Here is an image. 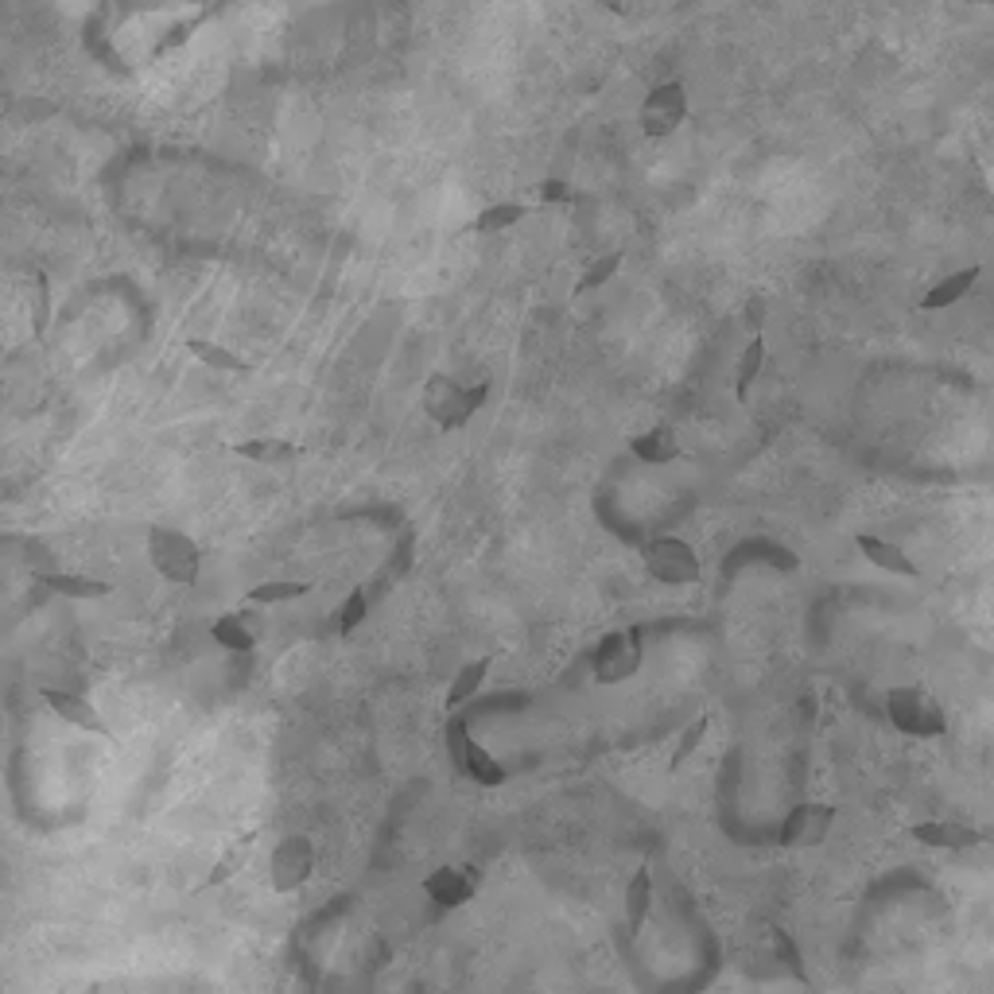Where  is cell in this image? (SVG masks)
<instances>
[{"label":"cell","instance_id":"obj_12","mask_svg":"<svg viewBox=\"0 0 994 994\" xmlns=\"http://www.w3.org/2000/svg\"><path fill=\"white\" fill-rule=\"evenodd\" d=\"M909 836L925 847H940V851H963V847H979L986 843L983 831L968 828V824H948V820H928V824H913Z\"/></svg>","mask_w":994,"mask_h":994},{"label":"cell","instance_id":"obj_5","mask_svg":"<svg viewBox=\"0 0 994 994\" xmlns=\"http://www.w3.org/2000/svg\"><path fill=\"white\" fill-rule=\"evenodd\" d=\"M311 874H315V843L307 836H284L276 847H272L269 881L276 894L304 890Z\"/></svg>","mask_w":994,"mask_h":994},{"label":"cell","instance_id":"obj_2","mask_svg":"<svg viewBox=\"0 0 994 994\" xmlns=\"http://www.w3.org/2000/svg\"><path fill=\"white\" fill-rule=\"evenodd\" d=\"M144 552H149V564L156 567V576L167 579L175 587H194L202 576V548L187 536L184 529H171V524H152L149 536H144Z\"/></svg>","mask_w":994,"mask_h":994},{"label":"cell","instance_id":"obj_20","mask_svg":"<svg viewBox=\"0 0 994 994\" xmlns=\"http://www.w3.org/2000/svg\"><path fill=\"white\" fill-rule=\"evenodd\" d=\"M187 350H191L194 358L202 362L206 369H218V374H253V366L241 358V354H234L229 346H222V342H210V339H187Z\"/></svg>","mask_w":994,"mask_h":994},{"label":"cell","instance_id":"obj_22","mask_svg":"<svg viewBox=\"0 0 994 994\" xmlns=\"http://www.w3.org/2000/svg\"><path fill=\"white\" fill-rule=\"evenodd\" d=\"M311 591L315 587L307 583V579H264V583H257L245 599L253 602V606H280V602H296Z\"/></svg>","mask_w":994,"mask_h":994},{"label":"cell","instance_id":"obj_27","mask_svg":"<svg viewBox=\"0 0 994 994\" xmlns=\"http://www.w3.org/2000/svg\"><path fill=\"white\" fill-rule=\"evenodd\" d=\"M47 319H51V284L47 276H35V339H44Z\"/></svg>","mask_w":994,"mask_h":994},{"label":"cell","instance_id":"obj_17","mask_svg":"<svg viewBox=\"0 0 994 994\" xmlns=\"http://www.w3.org/2000/svg\"><path fill=\"white\" fill-rule=\"evenodd\" d=\"M210 637H214L222 649H229V653H249V649L261 646V629L253 626L249 614H222V618L210 626Z\"/></svg>","mask_w":994,"mask_h":994},{"label":"cell","instance_id":"obj_3","mask_svg":"<svg viewBox=\"0 0 994 994\" xmlns=\"http://www.w3.org/2000/svg\"><path fill=\"white\" fill-rule=\"evenodd\" d=\"M447 758H451V766L459 769V773L471 777L474 785H486V789L506 785V769H501V761H497L489 750H482L459 715L447 723Z\"/></svg>","mask_w":994,"mask_h":994},{"label":"cell","instance_id":"obj_7","mask_svg":"<svg viewBox=\"0 0 994 994\" xmlns=\"http://www.w3.org/2000/svg\"><path fill=\"white\" fill-rule=\"evenodd\" d=\"M641 668V637L634 629L602 637V646L594 649V681L599 684H618L626 676Z\"/></svg>","mask_w":994,"mask_h":994},{"label":"cell","instance_id":"obj_11","mask_svg":"<svg viewBox=\"0 0 994 994\" xmlns=\"http://www.w3.org/2000/svg\"><path fill=\"white\" fill-rule=\"evenodd\" d=\"M35 587L47 594H59V599H74V602H97L114 591L105 579L70 576V571H35Z\"/></svg>","mask_w":994,"mask_h":994},{"label":"cell","instance_id":"obj_13","mask_svg":"<svg viewBox=\"0 0 994 994\" xmlns=\"http://www.w3.org/2000/svg\"><path fill=\"white\" fill-rule=\"evenodd\" d=\"M234 454L257 466H284V463H292V459H299L304 447L292 443V439H280V436H253V439L234 443Z\"/></svg>","mask_w":994,"mask_h":994},{"label":"cell","instance_id":"obj_10","mask_svg":"<svg viewBox=\"0 0 994 994\" xmlns=\"http://www.w3.org/2000/svg\"><path fill=\"white\" fill-rule=\"evenodd\" d=\"M44 703L51 707L55 715H59L67 726H79V731H86V734H109V726H105V719L97 715V707L90 703L86 696H79V691L44 688Z\"/></svg>","mask_w":994,"mask_h":994},{"label":"cell","instance_id":"obj_4","mask_svg":"<svg viewBox=\"0 0 994 994\" xmlns=\"http://www.w3.org/2000/svg\"><path fill=\"white\" fill-rule=\"evenodd\" d=\"M646 571L656 583H668V587L696 583L703 576L696 548L684 544L681 536H656L653 544H646Z\"/></svg>","mask_w":994,"mask_h":994},{"label":"cell","instance_id":"obj_25","mask_svg":"<svg viewBox=\"0 0 994 994\" xmlns=\"http://www.w3.org/2000/svg\"><path fill=\"white\" fill-rule=\"evenodd\" d=\"M521 218H524V206H513V202H501V206L482 210L478 218H474V229H478V234H501V229H513Z\"/></svg>","mask_w":994,"mask_h":994},{"label":"cell","instance_id":"obj_18","mask_svg":"<svg viewBox=\"0 0 994 994\" xmlns=\"http://www.w3.org/2000/svg\"><path fill=\"white\" fill-rule=\"evenodd\" d=\"M653 909V874L649 866H637V874L626 881V925L629 933H641Z\"/></svg>","mask_w":994,"mask_h":994},{"label":"cell","instance_id":"obj_16","mask_svg":"<svg viewBox=\"0 0 994 994\" xmlns=\"http://www.w3.org/2000/svg\"><path fill=\"white\" fill-rule=\"evenodd\" d=\"M629 451H634L641 463L664 466V463H676L684 454V447H681V439H676V431L661 424V428H649V431H641V436L629 439Z\"/></svg>","mask_w":994,"mask_h":994},{"label":"cell","instance_id":"obj_1","mask_svg":"<svg viewBox=\"0 0 994 994\" xmlns=\"http://www.w3.org/2000/svg\"><path fill=\"white\" fill-rule=\"evenodd\" d=\"M489 397V384H459L454 377L447 374H431L428 381H424V416L436 424L439 431H459L466 428L474 419V412L486 404Z\"/></svg>","mask_w":994,"mask_h":994},{"label":"cell","instance_id":"obj_15","mask_svg":"<svg viewBox=\"0 0 994 994\" xmlns=\"http://www.w3.org/2000/svg\"><path fill=\"white\" fill-rule=\"evenodd\" d=\"M975 280H979V264H968V269H956L948 276H940L925 292V299H921V311H948V307H956L975 288Z\"/></svg>","mask_w":994,"mask_h":994},{"label":"cell","instance_id":"obj_23","mask_svg":"<svg viewBox=\"0 0 994 994\" xmlns=\"http://www.w3.org/2000/svg\"><path fill=\"white\" fill-rule=\"evenodd\" d=\"M366 611H369V599L366 591H350L346 599L339 602V611H334V629H339V637H350L358 634V626L366 622Z\"/></svg>","mask_w":994,"mask_h":994},{"label":"cell","instance_id":"obj_14","mask_svg":"<svg viewBox=\"0 0 994 994\" xmlns=\"http://www.w3.org/2000/svg\"><path fill=\"white\" fill-rule=\"evenodd\" d=\"M855 548L863 552L866 564H874L878 571H890V576H906V579L921 576V567H916L913 559L898 548V544L881 541V536H866L863 532V536H855Z\"/></svg>","mask_w":994,"mask_h":994},{"label":"cell","instance_id":"obj_26","mask_svg":"<svg viewBox=\"0 0 994 994\" xmlns=\"http://www.w3.org/2000/svg\"><path fill=\"white\" fill-rule=\"evenodd\" d=\"M703 734H707V715H699V719H691V726L688 731L681 734V742H676V750H672V761H668V769H681L684 761L691 758V754L699 750V742H703Z\"/></svg>","mask_w":994,"mask_h":994},{"label":"cell","instance_id":"obj_6","mask_svg":"<svg viewBox=\"0 0 994 994\" xmlns=\"http://www.w3.org/2000/svg\"><path fill=\"white\" fill-rule=\"evenodd\" d=\"M890 719L898 731L906 734H940L944 731V715L940 703L933 696H925L921 688H898L890 691Z\"/></svg>","mask_w":994,"mask_h":994},{"label":"cell","instance_id":"obj_9","mask_svg":"<svg viewBox=\"0 0 994 994\" xmlns=\"http://www.w3.org/2000/svg\"><path fill=\"white\" fill-rule=\"evenodd\" d=\"M419 890L428 894L436 906L459 909L478 890V874H474V866H436L428 878L419 881Z\"/></svg>","mask_w":994,"mask_h":994},{"label":"cell","instance_id":"obj_21","mask_svg":"<svg viewBox=\"0 0 994 994\" xmlns=\"http://www.w3.org/2000/svg\"><path fill=\"white\" fill-rule=\"evenodd\" d=\"M489 668H494V656H478V661H466L463 668L454 672L451 691H447V707H463L471 696H478V688L486 684Z\"/></svg>","mask_w":994,"mask_h":994},{"label":"cell","instance_id":"obj_8","mask_svg":"<svg viewBox=\"0 0 994 994\" xmlns=\"http://www.w3.org/2000/svg\"><path fill=\"white\" fill-rule=\"evenodd\" d=\"M831 824H836V808L831 804H796L785 816L777 843L781 847H820L828 839Z\"/></svg>","mask_w":994,"mask_h":994},{"label":"cell","instance_id":"obj_24","mask_svg":"<svg viewBox=\"0 0 994 994\" xmlns=\"http://www.w3.org/2000/svg\"><path fill=\"white\" fill-rule=\"evenodd\" d=\"M618 269H622V253L594 257V261L583 269V276H579L576 292H579V296H583V292H594V288H602V284H611V280L618 276Z\"/></svg>","mask_w":994,"mask_h":994},{"label":"cell","instance_id":"obj_19","mask_svg":"<svg viewBox=\"0 0 994 994\" xmlns=\"http://www.w3.org/2000/svg\"><path fill=\"white\" fill-rule=\"evenodd\" d=\"M761 366H766V339L754 334V339L746 342V350L738 354V366H734V397H738V404L750 401L754 384H758V377H761Z\"/></svg>","mask_w":994,"mask_h":994}]
</instances>
